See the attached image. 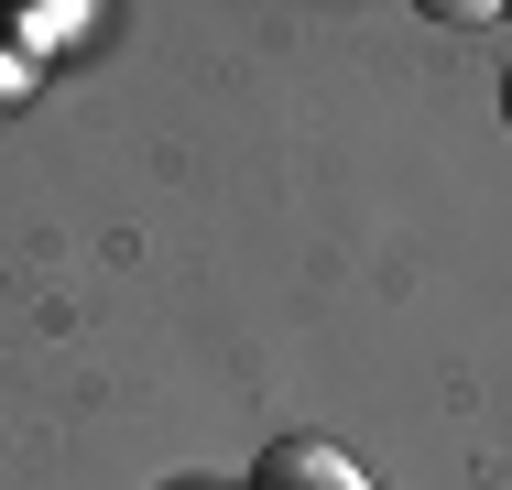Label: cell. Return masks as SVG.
Here are the masks:
<instances>
[{
	"label": "cell",
	"instance_id": "6da1fadb",
	"mask_svg": "<svg viewBox=\"0 0 512 490\" xmlns=\"http://www.w3.org/2000/svg\"><path fill=\"white\" fill-rule=\"evenodd\" d=\"M262 490H360V469H349L338 447L295 436V447H273V458H262Z\"/></svg>",
	"mask_w": 512,
	"mask_h": 490
},
{
	"label": "cell",
	"instance_id": "7a4b0ae2",
	"mask_svg": "<svg viewBox=\"0 0 512 490\" xmlns=\"http://www.w3.org/2000/svg\"><path fill=\"white\" fill-rule=\"evenodd\" d=\"M502 120H512V77H502Z\"/></svg>",
	"mask_w": 512,
	"mask_h": 490
}]
</instances>
